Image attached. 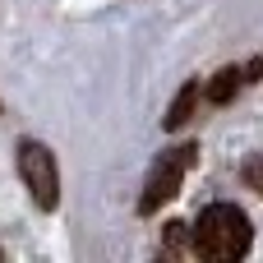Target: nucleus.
Masks as SVG:
<instances>
[{"mask_svg": "<svg viewBox=\"0 0 263 263\" xmlns=\"http://www.w3.org/2000/svg\"><path fill=\"white\" fill-rule=\"evenodd\" d=\"M190 236H194V254L213 263H236L254 245V227L236 203H208L199 222L190 227Z\"/></svg>", "mask_w": 263, "mask_h": 263, "instance_id": "obj_1", "label": "nucleus"}, {"mask_svg": "<svg viewBox=\"0 0 263 263\" xmlns=\"http://www.w3.org/2000/svg\"><path fill=\"white\" fill-rule=\"evenodd\" d=\"M18 176H23V185L42 213H51L60 203V171H55V157L46 143H37V139L18 143Z\"/></svg>", "mask_w": 263, "mask_h": 263, "instance_id": "obj_2", "label": "nucleus"}, {"mask_svg": "<svg viewBox=\"0 0 263 263\" xmlns=\"http://www.w3.org/2000/svg\"><path fill=\"white\" fill-rule=\"evenodd\" d=\"M194 143H185V148H171V153H162L157 157V166L148 171V185H143V199H139V213H157L162 203H171L176 194H180V180H185V171L194 166Z\"/></svg>", "mask_w": 263, "mask_h": 263, "instance_id": "obj_3", "label": "nucleus"}, {"mask_svg": "<svg viewBox=\"0 0 263 263\" xmlns=\"http://www.w3.org/2000/svg\"><path fill=\"white\" fill-rule=\"evenodd\" d=\"M194 102H199V83L190 79V83L180 88V97H176V102L166 106V116H162V125H166V129H176V125H185V120H190V111H194Z\"/></svg>", "mask_w": 263, "mask_h": 263, "instance_id": "obj_4", "label": "nucleus"}, {"mask_svg": "<svg viewBox=\"0 0 263 263\" xmlns=\"http://www.w3.org/2000/svg\"><path fill=\"white\" fill-rule=\"evenodd\" d=\"M240 83H250V79H245V69H236V65H231V69H222V74L208 83V102H217V106H222V102H231Z\"/></svg>", "mask_w": 263, "mask_h": 263, "instance_id": "obj_5", "label": "nucleus"}, {"mask_svg": "<svg viewBox=\"0 0 263 263\" xmlns=\"http://www.w3.org/2000/svg\"><path fill=\"white\" fill-rule=\"evenodd\" d=\"M245 180H250V185H254V190L263 194V157H259V162H250V171H245Z\"/></svg>", "mask_w": 263, "mask_h": 263, "instance_id": "obj_6", "label": "nucleus"}, {"mask_svg": "<svg viewBox=\"0 0 263 263\" xmlns=\"http://www.w3.org/2000/svg\"><path fill=\"white\" fill-rule=\"evenodd\" d=\"M0 259H5V250H0Z\"/></svg>", "mask_w": 263, "mask_h": 263, "instance_id": "obj_7", "label": "nucleus"}]
</instances>
